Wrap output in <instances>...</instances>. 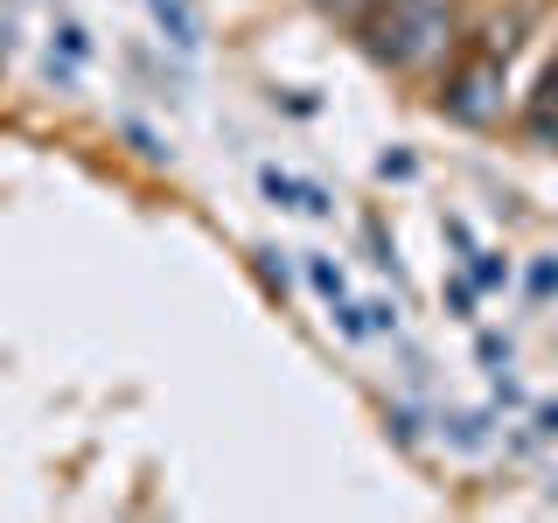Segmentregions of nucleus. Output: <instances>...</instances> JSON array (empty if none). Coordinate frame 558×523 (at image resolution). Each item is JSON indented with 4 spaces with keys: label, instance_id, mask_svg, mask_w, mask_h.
I'll return each instance as SVG.
<instances>
[{
    "label": "nucleus",
    "instance_id": "obj_1",
    "mask_svg": "<svg viewBox=\"0 0 558 523\" xmlns=\"http://www.w3.org/2000/svg\"><path fill=\"white\" fill-rule=\"evenodd\" d=\"M349 35H356V49L377 70L433 77L447 49H461V8L453 0H377Z\"/></svg>",
    "mask_w": 558,
    "mask_h": 523
},
{
    "label": "nucleus",
    "instance_id": "obj_15",
    "mask_svg": "<svg viewBox=\"0 0 558 523\" xmlns=\"http://www.w3.org/2000/svg\"><path fill=\"white\" fill-rule=\"evenodd\" d=\"M384 426H391L398 447H418V440H426V412H418V405H391V412H384Z\"/></svg>",
    "mask_w": 558,
    "mask_h": 523
},
{
    "label": "nucleus",
    "instance_id": "obj_16",
    "mask_svg": "<svg viewBox=\"0 0 558 523\" xmlns=\"http://www.w3.org/2000/svg\"><path fill=\"white\" fill-rule=\"evenodd\" d=\"M363 244H371V266L398 279V244L384 238V217H363Z\"/></svg>",
    "mask_w": 558,
    "mask_h": 523
},
{
    "label": "nucleus",
    "instance_id": "obj_11",
    "mask_svg": "<svg viewBox=\"0 0 558 523\" xmlns=\"http://www.w3.org/2000/svg\"><path fill=\"white\" fill-rule=\"evenodd\" d=\"M523 293H531V307L558 301V252H545V258H531V266H523Z\"/></svg>",
    "mask_w": 558,
    "mask_h": 523
},
{
    "label": "nucleus",
    "instance_id": "obj_10",
    "mask_svg": "<svg viewBox=\"0 0 558 523\" xmlns=\"http://www.w3.org/2000/svg\"><path fill=\"white\" fill-rule=\"evenodd\" d=\"M440 301H447V314H453V321H482V287H475V279H468V272H447L440 279Z\"/></svg>",
    "mask_w": 558,
    "mask_h": 523
},
{
    "label": "nucleus",
    "instance_id": "obj_5",
    "mask_svg": "<svg viewBox=\"0 0 558 523\" xmlns=\"http://www.w3.org/2000/svg\"><path fill=\"white\" fill-rule=\"evenodd\" d=\"M523 133H531L537 147H558V70H545V84H537V98L523 105Z\"/></svg>",
    "mask_w": 558,
    "mask_h": 523
},
{
    "label": "nucleus",
    "instance_id": "obj_4",
    "mask_svg": "<svg viewBox=\"0 0 558 523\" xmlns=\"http://www.w3.org/2000/svg\"><path fill=\"white\" fill-rule=\"evenodd\" d=\"M523 28H531V8L517 0V8H510V14H496V22H488V28H482V35H475L468 49H482V57L510 63V57H517V42H523Z\"/></svg>",
    "mask_w": 558,
    "mask_h": 523
},
{
    "label": "nucleus",
    "instance_id": "obj_24",
    "mask_svg": "<svg viewBox=\"0 0 558 523\" xmlns=\"http://www.w3.org/2000/svg\"><path fill=\"white\" fill-rule=\"evenodd\" d=\"M531 440H558V405H537L531 412Z\"/></svg>",
    "mask_w": 558,
    "mask_h": 523
},
{
    "label": "nucleus",
    "instance_id": "obj_21",
    "mask_svg": "<svg viewBox=\"0 0 558 523\" xmlns=\"http://www.w3.org/2000/svg\"><path fill=\"white\" fill-rule=\"evenodd\" d=\"M440 238H447V244H453L461 258L475 252V231H468V217H440Z\"/></svg>",
    "mask_w": 558,
    "mask_h": 523
},
{
    "label": "nucleus",
    "instance_id": "obj_2",
    "mask_svg": "<svg viewBox=\"0 0 558 523\" xmlns=\"http://www.w3.org/2000/svg\"><path fill=\"white\" fill-rule=\"evenodd\" d=\"M433 105H440L447 126H468V133L502 126V112H510V63L482 57V49H461L440 70V84H433Z\"/></svg>",
    "mask_w": 558,
    "mask_h": 523
},
{
    "label": "nucleus",
    "instance_id": "obj_25",
    "mask_svg": "<svg viewBox=\"0 0 558 523\" xmlns=\"http://www.w3.org/2000/svg\"><path fill=\"white\" fill-rule=\"evenodd\" d=\"M8 49H14V35H8V28H0V63H8Z\"/></svg>",
    "mask_w": 558,
    "mask_h": 523
},
{
    "label": "nucleus",
    "instance_id": "obj_12",
    "mask_svg": "<svg viewBox=\"0 0 558 523\" xmlns=\"http://www.w3.org/2000/svg\"><path fill=\"white\" fill-rule=\"evenodd\" d=\"M258 188H266V203H279V209H301V174H287L279 161L258 168Z\"/></svg>",
    "mask_w": 558,
    "mask_h": 523
},
{
    "label": "nucleus",
    "instance_id": "obj_17",
    "mask_svg": "<svg viewBox=\"0 0 558 523\" xmlns=\"http://www.w3.org/2000/svg\"><path fill=\"white\" fill-rule=\"evenodd\" d=\"M328 307H336V328H342V342H363V336H371V321H363V307L349 301V293H342V301H328Z\"/></svg>",
    "mask_w": 558,
    "mask_h": 523
},
{
    "label": "nucleus",
    "instance_id": "obj_9",
    "mask_svg": "<svg viewBox=\"0 0 558 523\" xmlns=\"http://www.w3.org/2000/svg\"><path fill=\"white\" fill-rule=\"evenodd\" d=\"M440 433H447V447L475 453V447H488V412H447V418H440Z\"/></svg>",
    "mask_w": 558,
    "mask_h": 523
},
{
    "label": "nucleus",
    "instance_id": "obj_22",
    "mask_svg": "<svg viewBox=\"0 0 558 523\" xmlns=\"http://www.w3.org/2000/svg\"><path fill=\"white\" fill-rule=\"evenodd\" d=\"M252 258H258V279H266L272 293H287V266H279V252H272V244H266V252H252Z\"/></svg>",
    "mask_w": 558,
    "mask_h": 523
},
{
    "label": "nucleus",
    "instance_id": "obj_23",
    "mask_svg": "<svg viewBox=\"0 0 558 523\" xmlns=\"http://www.w3.org/2000/svg\"><path fill=\"white\" fill-rule=\"evenodd\" d=\"M43 77L57 84V92H70V84H77V63H63V57H43Z\"/></svg>",
    "mask_w": 558,
    "mask_h": 523
},
{
    "label": "nucleus",
    "instance_id": "obj_18",
    "mask_svg": "<svg viewBox=\"0 0 558 523\" xmlns=\"http://www.w3.org/2000/svg\"><path fill=\"white\" fill-rule=\"evenodd\" d=\"M412 174H418V161H412V154H405V147H391V154H377V182H412Z\"/></svg>",
    "mask_w": 558,
    "mask_h": 523
},
{
    "label": "nucleus",
    "instance_id": "obj_8",
    "mask_svg": "<svg viewBox=\"0 0 558 523\" xmlns=\"http://www.w3.org/2000/svg\"><path fill=\"white\" fill-rule=\"evenodd\" d=\"M119 139H126V147H133L147 168H168V161H174V147H161V133H154L147 119H119Z\"/></svg>",
    "mask_w": 558,
    "mask_h": 523
},
{
    "label": "nucleus",
    "instance_id": "obj_20",
    "mask_svg": "<svg viewBox=\"0 0 558 523\" xmlns=\"http://www.w3.org/2000/svg\"><path fill=\"white\" fill-rule=\"evenodd\" d=\"M363 321H371V336H398V301H371Z\"/></svg>",
    "mask_w": 558,
    "mask_h": 523
},
{
    "label": "nucleus",
    "instance_id": "obj_3",
    "mask_svg": "<svg viewBox=\"0 0 558 523\" xmlns=\"http://www.w3.org/2000/svg\"><path fill=\"white\" fill-rule=\"evenodd\" d=\"M147 14H154V28H161V42L174 49V57H196L203 49V22H196L189 0H147Z\"/></svg>",
    "mask_w": 558,
    "mask_h": 523
},
{
    "label": "nucleus",
    "instance_id": "obj_7",
    "mask_svg": "<svg viewBox=\"0 0 558 523\" xmlns=\"http://www.w3.org/2000/svg\"><path fill=\"white\" fill-rule=\"evenodd\" d=\"M301 272H307V287L322 293V301H342V293H349V272L328 252H301Z\"/></svg>",
    "mask_w": 558,
    "mask_h": 523
},
{
    "label": "nucleus",
    "instance_id": "obj_14",
    "mask_svg": "<svg viewBox=\"0 0 558 523\" xmlns=\"http://www.w3.org/2000/svg\"><path fill=\"white\" fill-rule=\"evenodd\" d=\"M475 356H482V370H510V363H517V342L496 336V328H475Z\"/></svg>",
    "mask_w": 558,
    "mask_h": 523
},
{
    "label": "nucleus",
    "instance_id": "obj_13",
    "mask_svg": "<svg viewBox=\"0 0 558 523\" xmlns=\"http://www.w3.org/2000/svg\"><path fill=\"white\" fill-rule=\"evenodd\" d=\"M49 57H63V63H92V35H84V22H57V42H49Z\"/></svg>",
    "mask_w": 558,
    "mask_h": 523
},
{
    "label": "nucleus",
    "instance_id": "obj_26",
    "mask_svg": "<svg viewBox=\"0 0 558 523\" xmlns=\"http://www.w3.org/2000/svg\"><path fill=\"white\" fill-rule=\"evenodd\" d=\"M551 70H558V57H551Z\"/></svg>",
    "mask_w": 558,
    "mask_h": 523
},
{
    "label": "nucleus",
    "instance_id": "obj_19",
    "mask_svg": "<svg viewBox=\"0 0 558 523\" xmlns=\"http://www.w3.org/2000/svg\"><path fill=\"white\" fill-rule=\"evenodd\" d=\"M301 217H314V223H328V217H336V196H328L322 182H301Z\"/></svg>",
    "mask_w": 558,
    "mask_h": 523
},
{
    "label": "nucleus",
    "instance_id": "obj_6",
    "mask_svg": "<svg viewBox=\"0 0 558 523\" xmlns=\"http://www.w3.org/2000/svg\"><path fill=\"white\" fill-rule=\"evenodd\" d=\"M461 272H468V279L482 287V301H488V293H502V287L517 279V272H510V258H502V252H482V244H475V252L461 258Z\"/></svg>",
    "mask_w": 558,
    "mask_h": 523
}]
</instances>
